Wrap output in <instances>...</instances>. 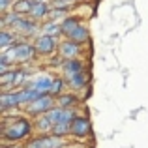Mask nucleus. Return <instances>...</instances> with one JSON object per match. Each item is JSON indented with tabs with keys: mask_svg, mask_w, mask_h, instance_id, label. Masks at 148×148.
Instances as JSON below:
<instances>
[{
	"mask_svg": "<svg viewBox=\"0 0 148 148\" xmlns=\"http://www.w3.org/2000/svg\"><path fill=\"white\" fill-rule=\"evenodd\" d=\"M41 34L45 36H53L56 40H62V26L56 21H45L41 23Z\"/></svg>",
	"mask_w": 148,
	"mask_h": 148,
	"instance_id": "a211bd4d",
	"label": "nucleus"
},
{
	"mask_svg": "<svg viewBox=\"0 0 148 148\" xmlns=\"http://www.w3.org/2000/svg\"><path fill=\"white\" fill-rule=\"evenodd\" d=\"M56 107V98L51 94H41L38 99L30 101L28 105H25V107L21 109L23 112H25L26 116H30V118H38V116L45 114L47 111Z\"/></svg>",
	"mask_w": 148,
	"mask_h": 148,
	"instance_id": "39448f33",
	"label": "nucleus"
},
{
	"mask_svg": "<svg viewBox=\"0 0 148 148\" xmlns=\"http://www.w3.org/2000/svg\"><path fill=\"white\" fill-rule=\"evenodd\" d=\"M84 62H86V58H69V60H64L56 73L68 81V79H71L73 75L81 73L83 69H86V64H84Z\"/></svg>",
	"mask_w": 148,
	"mask_h": 148,
	"instance_id": "9d476101",
	"label": "nucleus"
},
{
	"mask_svg": "<svg viewBox=\"0 0 148 148\" xmlns=\"http://www.w3.org/2000/svg\"><path fill=\"white\" fill-rule=\"evenodd\" d=\"M81 105H83V99L77 92L73 90H68L64 94H60L56 98V107H62V109H71V111H79Z\"/></svg>",
	"mask_w": 148,
	"mask_h": 148,
	"instance_id": "f8f14e48",
	"label": "nucleus"
},
{
	"mask_svg": "<svg viewBox=\"0 0 148 148\" xmlns=\"http://www.w3.org/2000/svg\"><path fill=\"white\" fill-rule=\"evenodd\" d=\"M54 75H56V73L49 71V69H47V71H34V75L28 79L26 86L38 90L40 94H49L51 84H53V81H54Z\"/></svg>",
	"mask_w": 148,
	"mask_h": 148,
	"instance_id": "6e6552de",
	"label": "nucleus"
},
{
	"mask_svg": "<svg viewBox=\"0 0 148 148\" xmlns=\"http://www.w3.org/2000/svg\"><path fill=\"white\" fill-rule=\"evenodd\" d=\"M34 2H49V4H51L53 0H34Z\"/></svg>",
	"mask_w": 148,
	"mask_h": 148,
	"instance_id": "b1692460",
	"label": "nucleus"
},
{
	"mask_svg": "<svg viewBox=\"0 0 148 148\" xmlns=\"http://www.w3.org/2000/svg\"><path fill=\"white\" fill-rule=\"evenodd\" d=\"M23 107L21 101V92L19 90H8L0 94V111L8 112V111H19Z\"/></svg>",
	"mask_w": 148,
	"mask_h": 148,
	"instance_id": "9b49d317",
	"label": "nucleus"
},
{
	"mask_svg": "<svg viewBox=\"0 0 148 148\" xmlns=\"http://www.w3.org/2000/svg\"><path fill=\"white\" fill-rule=\"evenodd\" d=\"M64 92H68V81L64 79L62 75H54V81H53V84H51V90H49V94L51 96H54V98H58L60 94H64Z\"/></svg>",
	"mask_w": 148,
	"mask_h": 148,
	"instance_id": "6ab92c4d",
	"label": "nucleus"
},
{
	"mask_svg": "<svg viewBox=\"0 0 148 148\" xmlns=\"http://www.w3.org/2000/svg\"><path fill=\"white\" fill-rule=\"evenodd\" d=\"M19 40H21V38L11 28H2L0 30V51H8L10 47H13Z\"/></svg>",
	"mask_w": 148,
	"mask_h": 148,
	"instance_id": "dca6fc26",
	"label": "nucleus"
},
{
	"mask_svg": "<svg viewBox=\"0 0 148 148\" xmlns=\"http://www.w3.org/2000/svg\"><path fill=\"white\" fill-rule=\"evenodd\" d=\"M49 11H51L49 2H36L28 17H32L34 21H38V23H45V21H49Z\"/></svg>",
	"mask_w": 148,
	"mask_h": 148,
	"instance_id": "4468645a",
	"label": "nucleus"
},
{
	"mask_svg": "<svg viewBox=\"0 0 148 148\" xmlns=\"http://www.w3.org/2000/svg\"><path fill=\"white\" fill-rule=\"evenodd\" d=\"M0 23L2 28H11L21 40H34L41 34V23L34 21L28 15H17L13 10L0 13Z\"/></svg>",
	"mask_w": 148,
	"mask_h": 148,
	"instance_id": "f03ea898",
	"label": "nucleus"
},
{
	"mask_svg": "<svg viewBox=\"0 0 148 148\" xmlns=\"http://www.w3.org/2000/svg\"><path fill=\"white\" fill-rule=\"evenodd\" d=\"M68 40H73V41H79V43L86 45L88 41H90V28L86 26V23H84V21L81 23V25L68 36Z\"/></svg>",
	"mask_w": 148,
	"mask_h": 148,
	"instance_id": "f3484780",
	"label": "nucleus"
},
{
	"mask_svg": "<svg viewBox=\"0 0 148 148\" xmlns=\"http://www.w3.org/2000/svg\"><path fill=\"white\" fill-rule=\"evenodd\" d=\"M58 54L64 60H69V58H84L86 45L79 43V41H73V40H68V38H62L60 43H58Z\"/></svg>",
	"mask_w": 148,
	"mask_h": 148,
	"instance_id": "0eeeda50",
	"label": "nucleus"
},
{
	"mask_svg": "<svg viewBox=\"0 0 148 148\" xmlns=\"http://www.w3.org/2000/svg\"><path fill=\"white\" fill-rule=\"evenodd\" d=\"M75 10L71 8H58V6H51V11H49V21H56V23H62L66 17L73 13Z\"/></svg>",
	"mask_w": 148,
	"mask_h": 148,
	"instance_id": "aec40b11",
	"label": "nucleus"
},
{
	"mask_svg": "<svg viewBox=\"0 0 148 148\" xmlns=\"http://www.w3.org/2000/svg\"><path fill=\"white\" fill-rule=\"evenodd\" d=\"M69 141V137H58L54 133H34L25 143V148H66Z\"/></svg>",
	"mask_w": 148,
	"mask_h": 148,
	"instance_id": "7ed1b4c3",
	"label": "nucleus"
},
{
	"mask_svg": "<svg viewBox=\"0 0 148 148\" xmlns=\"http://www.w3.org/2000/svg\"><path fill=\"white\" fill-rule=\"evenodd\" d=\"M90 71L88 69H83L81 73L73 75L71 79H68V90H73V92H81L83 88L90 86Z\"/></svg>",
	"mask_w": 148,
	"mask_h": 148,
	"instance_id": "ddd939ff",
	"label": "nucleus"
},
{
	"mask_svg": "<svg viewBox=\"0 0 148 148\" xmlns=\"http://www.w3.org/2000/svg\"><path fill=\"white\" fill-rule=\"evenodd\" d=\"M2 141L4 145H13V143H23L25 145L34 133V118L26 116L25 112L19 111H8L2 112Z\"/></svg>",
	"mask_w": 148,
	"mask_h": 148,
	"instance_id": "f257e3e1",
	"label": "nucleus"
},
{
	"mask_svg": "<svg viewBox=\"0 0 148 148\" xmlns=\"http://www.w3.org/2000/svg\"><path fill=\"white\" fill-rule=\"evenodd\" d=\"M92 135V122L90 116L86 112H77V116L71 122V131H69V139L77 143H84L88 141V137Z\"/></svg>",
	"mask_w": 148,
	"mask_h": 148,
	"instance_id": "20e7f679",
	"label": "nucleus"
},
{
	"mask_svg": "<svg viewBox=\"0 0 148 148\" xmlns=\"http://www.w3.org/2000/svg\"><path fill=\"white\" fill-rule=\"evenodd\" d=\"M77 2H79V4H83V2H86V0H77Z\"/></svg>",
	"mask_w": 148,
	"mask_h": 148,
	"instance_id": "393cba45",
	"label": "nucleus"
},
{
	"mask_svg": "<svg viewBox=\"0 0 148 148\" xmlns=\"http://www.w3.org/2000/svg\"><path fill=\"white\" fill-rule=\"evenodd\" d=\"M58 116H60V107H54L47 111L45 114L34 118V127H36V133H51L53 126L58 122Z\"/></svg>",
	"mask_w": 148,
	"mask_h": 148,
	"instance_id": "1a4fd4ad",
	"label": "nucleus"
},
{
	"mask_svg": "<svg viewBox=\"0 0 148 148\" xmlns=\"http://www.w3.org/2000/svg\"><path fill=\"white\" fill-rule=\"evenodd\" d=\"M81 23H83V17H81V15H77L75 11H73L69 17H66L64 21L60 23V26H62V38H68L69 34H71L73 30L81 25Z\"/></svg>",
	"mask_w": 148,
	"mask_h": 148,
	"instance_id": "2eb2a0df",
	"label": "nucleus"
},
{
	"mask_svg": "<svg viewBox=\"0 0 148 148\" xmlns=\"http://www.w3.org/2000/svg\"><path fill=\"white\" fill-rule=\"evenodd\" d=\"M11 8H13V0H0V13L11 11Z\"/></svg>",
	"mask_w": 148,
	"mask_h": 148,
	"instance_id": "4be33fe9",
	"label": "nucleus"
},
{
	"mask_svg": "<svg viewBox=\"0 0 148 148\" xmlns=\"http://www.w3.org/2000/svg\"><path fill=\"white\" fill-rule=\"evenodd\" d=\"M34 4H36L34 0H15L11 10H13L17 15H30V11H32Z\"/></svg>",
	"mask_w": 148,
	"mask_h": 148,
	"instance_id": "412c9836",
	"label": "nucleus"
},
{
	"mask_svg": "<svg viewBox=\"0 0 148 148\" xmlns=\"http://www.w3.org/2000/svg\"><path fill=\"white\" fill-rule=\"evenodd\" d=\"M34 47H36V53H38V58H49L53 54L58 53V43L60 40L53 36H45V34H40L32 40Z\"/></svg>",
	"mask_w": 148,
	"mask_h": 148,
	"instance_id": "423d86ee",
	"label": "nucleus"
},
{
	"mask_svg": "<svg viewBox=\"0 0 148 148\" xmlns=\"http://www.w3.org/2000/svg\"><path fill=\"white\" fill-rule=\"evenodd\" d=\"M4 148H25L23 143H13V145H4Z\"/></svg>",
	"mask_w": 148,
	"mask_h": 148,
	"instance_id": "5701e85b",
	"label": "nucleus"
}]
</instances>
